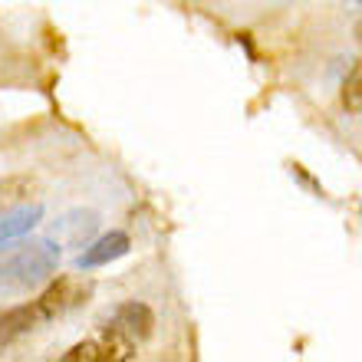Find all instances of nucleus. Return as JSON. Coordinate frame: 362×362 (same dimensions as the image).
Instances as JSON below:
<instances>
[{
	"label": "nucleus",
	"mask_w": 362,
	"mask_h": 362,
	"mask_svg": "<svg viewBox=\"0 0 362 362\" xmlns=\"http://www.w3.org/2000/svg\"><path fill=\"white\" fill-rule=\"evenodd\" d=\"M129 254V234L125 230H109L103 238H93L83 247V254L76 257V267L79 270H93V267H105L112 260L125 257Z\"/></svg>",
	"instance_id": "obj_5"
},
{
	"label": "nucleus",
	"mask_w": 362,
	"mask_h": 362,
	"mask_svg": "<svg viewBox=\"0 0 362 362\" xmlns=\"http://www.w3.org/2000/svg\"><path fill=\"white\" fill-rule=\"evenodd\" d=\"M89 290H93V286L76 280V276H57V280L43 290L37 306H40V313H43V320H53V316H63V313H69L73 306L83 303L89 296Z\"/></svg>",
	"instance_id": "obj_3"
},
{
	"label": "nucleus",
	"mask_w": 362,
	"mask_h": 362,
	"mask_svg": "<svg viewBox=\"0 0 362 362\" xmlns=\"http://www.w3.org/2000/svg\"><path fill=\"white\" fill-rule=\"evenodd\" d=\"M40 323H43V313H40L37 300H33V303H17V306L0 310V346L17 343L20 336L33 333Z\"/></svg>",
	"instance_id": "obj_6"
},
{
	"label": "nucleus",
	"mask_w": 362,
	"mask_h": 362,
	"mask_svg": "<svg viewBox=\"0 0 362 362\" xmlns=\"http://www.w3.org/2000/svg\"><path fill=\"white\" fill-rule=\"evenodd\" d=\"M99 230V214L93 208H73L49 221V240H57L59 247H86Z\"/></svg>",
	"instance_id": "obj_2"
},
{
	"label": "nucleus",
	"mask_w": 362,
	"mask_h": 362,
	"mask_svg": "<svg viewBox=\"0 0 362 362\" xmlns=\"http://www.w3.org/2000/svg\"><path fill=\"white\" fill-rule=\"evenodd\" d=\"M356 40H359V43H362V20H359V23H356Z\"/></svg>",
	"instance_id": "obj_9"
},
{
	"label": "nucleus",
	"mask_w": 362,
	"mask_h": 362,
	"mask_svg": "<svg viewBox=\"0 0 362 362\" xmlns=\"http://www.w3.org/2000/svg\"><path fill=\"white\" fill-rule=\"evenodd\" d=\"M40 221H43V204H23V208H13L7 214H0V247L7 240H17L23 234H30Z\"/></svg>",
	"instance_id": "obj_7"
},
{
	"label": "nucleus",
	"mask_w": 362,
	"mask_h": 362,
	"mask_svg": "<svg viewBox=\"0 0 362 362\" xmlns=\"http://www.w3.org/2000/svg\"><path fill=\"white\" fill-rule=\"evenodd\" d=\"M343 109L346 112H353V115H359L362 112V59L353 66V73L346 76V83H343Z\"/></svg>",
	"instance_id": "obj_8"
},
{
	"label": "nucleus",
	"mask_w": 362,
	"mask_h": 362,
	"mask_svg": "<svg viewBox=\"0 0 362 362\" xmlns=\"http://www.w3.org/2000/svg\"><path fill=\"white\" fill-rule=\"evenodd\" d=\"M105 323L112 326V329H119V333H125L132 343H142V339H148L155 329V313L145 303L129 300V303L115 306L112 313L105 316Z\"/></svg>",
	"instance_id": "obj_4"
},
{
	"label": "nucleus",
	"mask_w": 362,
	"mask_h": 362,
	"mask_svg": "<svg viewBox=\"0 0 362 362\" xmlns=\"http://www.w3.org/2000/svg\"><path fill=\"white\" fill-rule=\"evenodd\" d=\"M359 4H362V0H359Z\"/></svg>",
	"instance_id": "obj_10"
},
{
	"label": "nucleus",
	"mask_w": 362,
	"mask_h": 362,
	"mask_svg": "<svg viewBox=\"0 0 362 362\" xmlns=\"http://www.w3.org/2000/svg\"><path fill=\"white\" fill-rule=\"evenodd\" d=\"M59 267V244L49 238L20 240L0 250V296L30 293L49 280Z\"/></svg>",
	"instance_id": "obj_1"
}]
</instances>
